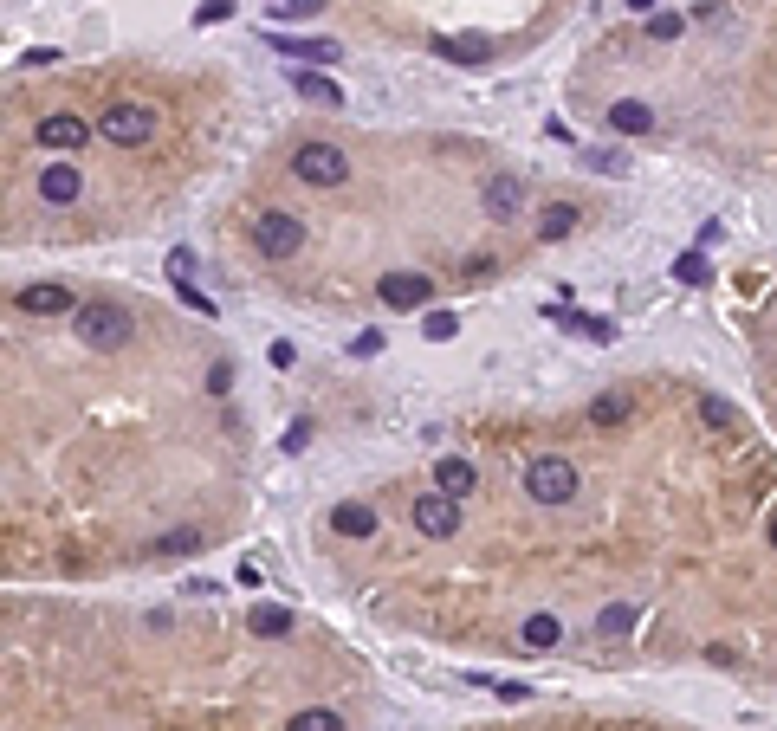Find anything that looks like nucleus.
<instances>
[{
  "mask_svg": "<svg viewBox=\"0 0 777 731\" xmlns=\"http://www.w3.org/2000/svg\"><path fill=\"white\" fill-rule=\"evenodd\" d=\"M473 486H480V473H473L467 460H441V473H434V492H447V499H467Z\"/></svg>",
  "mask_w": 777,
  "mask_h": 731,
  "instance_id": "obj_20",
  "label": "nucleus"
},
{
  "mask_svg": "<svg viewBox=\"0 0 777 731\" xmlns=\"http://www.w3.org/2000/svg\"><path fill=\"white\" fill-rule=\"evenodd\" d=\"M577 220H583L577 201H551V208L538 214V240H570V233H577Z\"/></svg>",
  "mask_w": 777,
  "mask_h": 731,
  "instance_id": "obj_15",
  "label": "nucleus"
},
{
  "mask_svg": "<svg viewBox=\"0 0 777 731\" xmlns=\"http://www.w3.org/2000/svg\"><path fill=\"white\" fill-rule=\"evenodd\" d=\"M473 686H493V693H499V699H512V706H525V699H531V686H525V680H486V673H473Z\"/></svg>",
  "mask_w": 777,
  "mask_h": 731,
  "instance_id": "obj_29",
  "label": "nucleus"
},
{
  "mask_svg": "<svg viewBox=\"0 0 777 731\" xmlns=\"http://www.w3.org/2000/svg\"><path fill=\"white\" fill-rule=\"evenodd\" d=\"M590 421L596 427H622V421H635V389H603L590 402Z\"/></svg>",
  "mask_w": 777,
  "mask_h": 731,
  "instance_id": "obj_13",
  "label": "nucleus"
},
{
  "mask_svg": "<svg viewBox=\"0 0 777 731\" xmlns=\"http://www.w3.org/2000/svg\"><path fill=\"white\" fill-rule=\"evenodd\" d=\"M292 175L305 188H344L350 182V156L337 143H298L292 149Z\"/></svg>",
  "mask_w": 777,
  "mask_h": 731,
  "instance_id": "obj_2",
  "label": "nucleus"
},
{
  "mask_svg": "<svg viewBox=\"0 0 777 731\" xmlns=\"http://www.w3.org/2000/svg\"><path fill=\"white\" fill-rule=\"evenodd\" d=\"M78 195H85L78 162H46V169H39V201H46V208H72Z\"/></svg>",
  "mask_w": 777,
  "mask_h": 731,
  "instance_id": "obj_8",
  "label": "nucleus"
},
{
  "mask_svg": "<svg viewBox=\"0 0 777 731\" xmlns=\"http://www.w3.org/2000/svg\"><path fill=\"white\" fill-rule=\"evenodd\" d=\"M20 65H59V52H52V46H26Z\"/></svg>",
  "mask_w": 777,
  "mask_h": 731,
  "instance_id": "obj_37",
  "label": "nucleus"
},
{
  "mask_svg": "<svg viewBox=\"0 0 777 731\" xmlns=\"http://www.w3.org/2000/svg\"><path fill=\"white\" fill-rule=\"evenodd\" d=\"M383 350V330H357V337H350V356H376Z\"/></svg>",
  "mask_w": 777,
  "mask_h": 731,
  "instance_id": "obj_35",
  "label": "nucleus"
},
{
  "mask_svg": "<svg viewBox=\"0 0 777 731\" xmlns=\"http://www.w3.org/2000/svg\"><path fill=\"white\" fill-rule=\"evenodd\" d=\"M376 292H383L389 311H421V305L434 298V285H428V272H383V285H376Z\"/></svg>",
  "mask_w": 777,
  "mask_h": 731,
  "instance_id": "obj_7",
  "label": "nucleus"
},
{
  "mask_svg": "<svg viewBox=\"0 0 777 731\" xmlns=\"http://www.w3.org/2000/svg\"><path fill=\"white\" fill-rule=\"evenodd\" d=\"M266 356H272V369H292V363H298V350H292V343H285V337H279V343H272V350H266Z\"/></svg>",
  "mask_w": 777,
  "mask_h": 731,
  "instance_id": "obj_36",
  "label": "nucleus"
},
{
  "mask_svg": "<svg viewBox=\"0 0 777 731\" xmlns=\"http://www.w3.org/2000/svg\"><path fill=\"white\" fill-rule=\"evenodd\" d=\"M635 622H642V615H635L629 602H609V609L596 615V634H609V641H622V634H629Z\"/></svg>",
  "mask_w": 777,
  "mask_h": 731,
  "instance_id": "obj_22",
  "label": "nucleus"
},
{
  "mask_svg": "<svg viewBox=\"0 0 777 731\" xmlns=\"http://www.w3.org/2000/svg\"><path fill=\"white\" fill-rule=\"evenodd\" d=\"M13 311H26V317H52V311H78V298L65 292V285H26V292H13Z\"/></svg>",
  "mask_w": 777,
  "mask_h": 731,
  "instance_id": "obj_10",
  "label": "nucleus"
},
{
  "mask_svg": "<svg viewBox=\"0 0 777 731\" xmlns=\"http://www.w3.org/2000/svg\"><path fill=\"white\" fill-rule=\"evenodd\" d=\"M629 7H635V13H648V7H654V0H629Z\"/></svg>",
  "mask_w": 777,
  "mask_h": 731,
  "instance_id": "obj_38",
  "label": "nucleus"
},
{
  "mask_svg": "<svg viewBox=\"0 0 777 731\" xmlns=\"http://www.w3.org/2000/svg\"><path fill=\"white\" fill-rule=\"evenodd\" d=\"M98 130H104V143L136 149V143H149V136H156V110H149V104H111V110L98 117Z\"/></svg>",
  "mask_w": 777,
  "mask_h": 731,
  "instance_id": "obj_5",
  "label": "nucleus"
},
{
  "mask_svg": "<svg viewBox=\"0 0 777 731\" xmlns=\"http://www.w3.org/2000/svg\"><path fill=\"white\" fill-rule=\"evenodd\" d=\"M564 641V622H557V615H531L525 622V647H557Z\"/></svg>",
  "mask_w": 777,
  "mask_h": 731,
  "instance_id": "obj_24",
  "label": "nucleus"
},
{
  "mask_svg": "<svg viewBox=\"0 0 777 731\" xmlns=\"http://www.w3.org/2000/svg\"><path fill=\"white\" fill-rule=\"evenodd\" d=\"M247 628L259 634V641H285V634H292V609H279V602H259V609L247 615Z\"/></svg>",
  "mask_w": 777,
  "mask_h": 731,
  "instance_id": "obj_19",
  "label": "nucleus"
},
{
  "mask_svg": "<svg viewBox=\"0 0 777 731\" xmlns=\"http://www.w3.org/2000/svg\"><path fill=\"white\" fill-rule=\"evenodd\" d=\"M706 272H713V266H706V253H700V246L674 259V279H680V285H706Z\"/></svg>",
  "mask_w": 777,
  "mask_h": 731,
  "instance_id": "obj_26",
  "label": "nucleus"
},
{
  "mask_svg": "<svg viewBox=\"0 0 777 731\" xmlns=\"http://www.w3.org/2000/svg\"><path fill=\"white\" fill-rule=\"evenodd\" d=\"M454 330H460V317H454V311H428V317H421V337H428V343H447Z\"/></svg>",
  "mask_w": 777,
  "mask_h": 731,
  "instance_id": "obj_28",
  "label": "nucleus"
},
{
  "mask_svg": "<svg viewBox=\"0 0 777 731\" xmlns=\"http://www.w3.org/2000/svg\"><path fill=\"white\" fill-rule=\"evenodd\" d=\"M292 98H305V104H344V91H337V78H324V72H292Z\"/></svg>",
  "mask_w": 777,
  "mask_h": 731,
  "instance_id": "obj_18",
  "label": "nucleus"
},
{
  "mask_svg": "<svg viewBox=\"0 0 777 731\" xmlns=\"http://www.w3.org/2000/svg\"><path fill=\"white\" fill-rule=\"evenodd\" d=\"M609 130H622V136H648L654 130V110L642 98H622V104H609Z\"/></svg>",
  "mask_w": 777,
  "mask_h": 731,
  "instance_id": "obj_16",
  "label": "nucleus"
},
{
  "mask_svg": "<svg viewBox=\"0 0 777 731\" xmlns=\"http://www.w3.org/2000/svg\"><path fill=\"white\" fill-rule=\"evenodd\" d=\"M771 550H777V518H771Z\"/></svg>",
  "mask_w": 777,
  "mask_h": 731,
  "instance_id": "obj_39",
  "label": "nucleus"
},
{
  "mask_svg": "<svg viewBox=\"0 0 777 731\" xmlns=\"http://www.w3.org/2000/svg\"><path fill=\"white\" fill-rule=\"evenodd\" d=\"M33 143L39 149H72V156H78V149L91 143V130H85V117H65V110H59V117H39L33 123Z\"/></svg>",
  "mask_w": 777,
  "mask_h": 731,
  "instance_id": "obj_9",
  "label": "nucleus"
},
{
  "mask_svg": "<svg viewBox=\"0 0 777 731\" xmlns=\"http://www.w3.org/2000/svg\"><path fill=\"white\" fill-rule=\"evenodd\" d=\"M415 531L421 537H454L460 531V499H447V492H421V499H415Z\"/></svg>",
  "mask_w": 777,
  "mask_h": 731,
  "instance_id": "obj_6",
  "label": "nucleus"
},
{
  "mask_svg": "<svg viewBox=\"0 0 777 731\" xmlns=\"http://www.w3.org/2000/svg\"><path fill=\"white\" fill-rule=\"evenodd\" d=\"M434 59H447V65H486V59H493V46H486V39H441V33H434Z\"/></svg>",
  "mask_w": 777,
  "mask_h": 731,
  "instance_id": "obj_17",
  "label": "nucleus"
},
{
  "mask_svg": "<svg viewBox=\"0 0 777 731\" xmlns=\"http://www.w3.org/2000/svg\"><path fill=\"white\" fill-rule=\"evenodd\" d=\"M266 46H272V52H285V59H311V65L344 59V52H337L331 39H285V33H266Z\"/></svg>",
  "mask_w": 777,
  "mask_h": 731,
  "instance_id": "obj_12",
  "label": "nucleus"
},
{
  "mask_svg": "<svg viewBox=\"0 0 777 731\" xmlns=\"http://www.w3.org/2000/svg\"><path fill=\"white\" fill-rule=\"evenodd\" d=\"M234 389V363H208V395H227Z\"/></svg>",
  "mask_w": 777,
  "mask_h": 731,
  "instance_id": "obj_33",
  "label": "nucleus"
},
{
  "mask_svg": "<svg viewBox=\"0 0 777 731\" xmlns=\"http://www.w3.org/2000/svg\"><path fill=\"white\" fill-rule=\"evenodd\" d=\"M272 13H279V20H318V13H324V0H279Z\"/></svg>",
  "mask_w": 777,
  "mask_h": 731,
  "instance_id": "obj_30",
  "label": "nucleus"
},
{
  "mask_svg": "<svg viewBox=\"0 0 777 731\" xmlns=\"http://www.w3.org/2000/svg\"><path fill=\"white\" fill-rule=\"evenodd\" d=\"M544 317H551V324H564V330H577V337H590V343H616V324H603V317H590V311H564V305H551Z\"/></svg>",
  "mask_w": 777,
  "mask_h": 731,
  "instance_id": "obj_14",
  "label": "nucleus"
},
{
  "mask_svg": "<svg viewBox=\"0 0 777 731\" xmlns=\"http://www.w3.org/2000/svg\"><path fill=\"white\" fill-rule=\"evenodd\" d=\"M253 246H259L266 259H292L298 246H305V220L285 214V208H259V214H253Z\"/></svg>",
  "mask_w": 777,
  "mask_h": 731,
  "instance_id": "obj_3",
  "label": "nucleus"
},
{
  "mask_svg": "<svg viewBox=\"0 0 777 731\" xmlns=\"http://www.w3.org/2000/svg\"><path fill=\"white\" fill-rule=\"evenodd\" d=\"M590 169H603V175H629V156H622V149H596Z\"/></svg>",
  "mask_w": 777,
  "mask_h": 731,
  "instance_id": "obj_32",
  "label": "nucleus"
},
{
  "mask_svg": "<svg viewBox=\"0 0 777 731\" xmlns=\"http://www.w3.org/2000/svg\"><path fill=\"white\" fill-rule=\"evenodd\" d=\"M480 208L493 220H512L518 208H525V182H518V175H493V182L480 188Z\"/></svg>",
  "mask_w": 777,
  "mask_h": 731,
  "instance_id": "obj_11",
  "label": "nucleus"
},
{
  "mask_svg": "<svg viewBox=\"0 0 777 731\" xmlns=\"http://www.w3.org/2000/svg\"><path fill=\"white\" fill-rule=\"evenodd\" d=\"M72 330H78V343L85 350H124L130 343V311H117V305H78L72 311Z\"/></svg>",
  "mask_w": 777,
  "mask_h": 731,
  "instance_id": "obj_1",
  "label": "nucleus"
},
{
  "mask_svg": "<svg viewBox=\"0 0 777 731\" xmlns=\"http://www.w3.org/2000/svg\"><path fill=\"white\" fill-rule=\"evenodd\" d=\"M169 279H195V253H188V246L169 253Z\"/></svg>",
  "mask_w": 777,
  "mask_h": 731,
  "instance_id": "obj_34",
  "label": "nucleus"
},
{
  "mask_svg": "<svg viewBox=\"0 0 777 731\" xmlns=\"http://www.w3.org/2000/svg\"><path fill=\"white\" fill-rule=\"evenodd\" d=\"M195 550H201V531H169L149 544V557H195Z\"/></svg>",
  "mask_w": 777,
  "mask_h": 731,
  "instance_id": "obj_23",
  "label": "nucleus"
},
{
  "mask_svg": "<svg viewBox=\"0 0 777 731\" xmlns=\"http://www.w3.org/2000/svg\"><path fill=\"white\" fill-rule=\"evenodd\" d=\"M680 33H687L680 13H648V39H654V46H667V39H680Z\"/></svg>",
  "mask_w": 777,
  "mask_h": 731,
  "instance_id": "obj_27",
  "label": "nucleus"
},
{
  "mask_svg": "<svg viewBox=\"0 0 777 731\" xmlns=\"http://www.w3.org/2000/svg\"><path fill=\"white\" fill-rule=\"evenodd\" d=\"M525 492L538 505H570V499H577V466L557 460V453H544V460L525 466Z\"/></svg>",
  "mask_w": 777,
  "mask_h": 731,
  "instance_id": "obj_4",
  "label": "nucleus"
},
{
  "mask_svg": "<svg viewBox=\"0 0 777 731\" xmlns=\"http://www.w3.org/2000/svg\"><path fill=\"white\" fill-rule=\"evenodd\" d=\"M331 524H337V537H370L376 531V512L350 499V505H337V512H331Z\"/></svg>",
  "mask_w": 777,
  "mask_h": 731,
  "instance_id": "obj_21",
  "label": "nucleus"
},
{
  "mask_svg": "<svg viewBox=\"0 0 777 731\" xmlns=\"http://www.w3.org/2000/svg\"><path fill=\"white\" fill-rule=\"evenodd\" d=\"M221 20H234V0H201L195 7V26H221Z\"/></svg>",
  "mask_w": 777,
  "mask_h": 731,
  "instance_id": "obj_31",
  "label": "nucleus"
},
{
  "mask_svg": "<svg viewBox=\"0 0 777 731\" xmlns=\"http://www.w3.org/2000/svg\"><path fill=\"white\" fill-rule=\"evenodd\" d=\"M285 731H344V719H337V712H324V706H311V712H292Z\"/></svg>",
  "mask_w": 777,
  "mask_h": 731,
  "instance_id": "obj_25",
  "label": "nucleus"
}]
</instances>
